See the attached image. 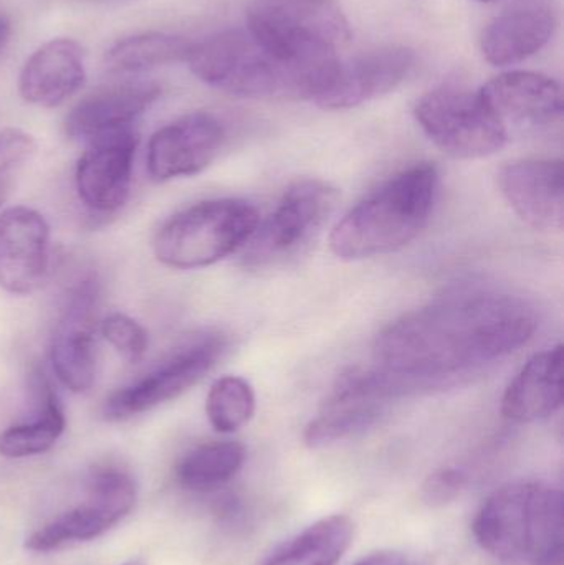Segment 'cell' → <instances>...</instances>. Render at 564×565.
Returning a JSON list of instances; mask_svg holds the SVG:
<instances>
[{
  "label": "cell",
  "mask_w": 564,
  "mask_h": 565,
  "mask_svg": "<svg viewBox=\"0 0 564 565\" xmlns=\"http://www.w3.org/2000/svg\"><path fill=\"white\" fill-rule=\"evenodd\" d=\"M563 404V348L533 355L502 398L503 417L519 424L543 420Z\"/></svg>",
  "instance_id": "22"
},
{
  "label": "cell",
  "mask_w": 564,
  "mask_h": 565,
  "mask_svg": "<svg viewBox=\"0 0 564 565\" xmlns=\"http://www.w3.org/2000/svg\"><path fill=\"white\" fill-rule=\"evenodd\" d=\"M161 96L155 83H123L86 96L66 116V136L73 141L88 142L113 132L131 129Z\"/></svg>",
  "instance_id": "20"
},
{
  "label": "cell",
  "mask_w": 564,
  "mask_h": 565,
  "mask_svg": "<svg viewBox=\"0 0 564 565\" xmlns=\"http://www.w3.org/2000/svg\"><path fill=\"white\" fill-rule=\"evenodd\" d=\"M439 174L429 162L387 179L333 228L330 247L341 260H363L409 245L429 221Z\"/></svg>",
  "instance_id": "2"
},
{
  "label": "cell",
  "mask_w": 564,
  "mask_h": 565,
  "mask_svg": "<svg viewBox=\"0 0 564 565\" xmlns=\"http://www.w3.org/2000/svg\"><path fill=\"white\" fill-rule=\"evenodd\" d=\"M247 451L238 441L199 445L175 467L178 483L185 490L212 491L228 483L244 467Z\"/></svg>",
  "instance_id": "25"
},
{
  "label": "cell",
  "mask_w": 564,
  "mask_h": 565,
  "mask_svg": "<svg viewBox=\"0 0 564 565\" xmlns=\"http://www.w3.org/2000/svg\"><path fill=\"white\" fill-rule=\"evenodd\" d=\"M136 484L118 467H98L86 481V500L30 534L25 547L32 553H52L73 543L103 536L135 508Z\"/></svg>",
  "instance_id": "8"
},
{
  "label": "cell",
  "mask_w": 564,
  "mask_h": 565,
  "mask_svg": "<svg viewBox=\"0 0 564 565\" xmlns=\"http://www.w3.org/2000/svg\"><path fill=\"white\" fill-rule=\"evenodd\" d=\"M85 52L72 39H55L40 46L23 65L20 96L30 105L55 108L85 83Z\"/></svg>",
  "instance_id": "21"
},
{
  "label": "cell",
  "mask_w": 564,
  "mask_h": 565,
  "mask_svg": "<svg viewBox=\"0 0 564 565\" xmlns=\"http://www.w3.org/2000/svg\"><path fill=\"white\" fill-rule=\"evenodd\" d=\"M467 484H469V473L462 468H440L427 478L421 497L429 507H446L462 494Z\"/></svg>",
  "instance_id": "30"
},
{
  "label": "cell",
  "mask_w": 564,
  "mask_h": 565,
  "mask_svg": "<svg viewBox=\"0 0 564 565\" xmlns=\"http://www.w3.org/2000/svg\"><path fill=\"white\" fill-rule=\"evenodd\" d=\"M50 228L42 214L25 207L0 215V288L10 295H30L49 271Z\"/></svg>",
  "instance_id": "15"
},
{
  "label": "cell",
  "mask_w": 564,
  "mask_h": 565,
  "mask_svg": "<svg viewBox=\"0 0 564 565\" xmlns=\"http://www.w3.org/2000/svg\"><path fill=\"white\" fill-rule=\"evenodd\" d=\"M96 308L98 281L88 277L66 296L50 345L56 377L75 394L89 391L96 377Z\"/></svg>",
  "instance_id": "11"
},
{
  "label": "cell",
  "mask_w": 564,
  "mask_h": 565,
  "mask_svg": "<svg viewBox=\"0 0 564 565\" xmlns=\"http://www.w3.org/2000/svg\"><path fill=\"white\" fill-rule=\"evenodd\" d=\"M353 537V521L333 514L307 527L264 565H337L350 550Z\"/></svg>",
  "instance_id": "24"
},
{
  "label": "cell",
  "mask_w": 564,
  "mask_h": 565,
  "mask_svg": "<svg viewBox=\"0 0 564 565\" xmlns=\"http://www.w3.org/2000/svg\"><path fill=\"white\" fill-rule=\"evenodd\" d=\"M556 23V12L549 0H515L486 26L480 50L492 65H515L552 40Z\"/></svg>",
  "instance_id": "19"
},
{
  "label": "cell",
  "mask_w": 564,
  "mask_h": 565,
  "mask_svg": "<svg viewBox=\"0 0 564 565\" xmlns=\"http://www.w3.org/2000/svg\"><path fill=\"white\" fill-rule=\"evenodd\" d=\"M354 565H406V561L396 553H376L364 557Z\"/></svg>",
  "instance_id": "32"
},
{
  "label": "cell",
  "mask_w": 564,
  "mask_h": 565,
  "mask_svg": "<svg viewBox=\"0 0 564 565\" xmlns=\"http://www.w3.org/2000/svg\"><path fill=\"white\" fill-rule=\"evenodd\" d=\"M338 192L321 181L291 185L248 241L245 264L260 267L297 254L320 232L337 205Z\"/></svg>",
  "instance_id": "10"
},
{
  "label": "cell",
  "mask_w": 564,
  "mask_h": 565,
  "mask_svg": "<svg viewBox=\"0 0 564 565\" xmlns=\"http://www.w3.org/2000/svg\"><path fill=\"white\" fill-rule=\"evenodd\" d=\"M35 151L36 145L32 136L22 129H3L0 132V181L29 162Z\"/></svg>",
  "instance_id": "31"
},
{
  "label": "cell",
  "mask_w": 564,
  "mask_h": 565,
  "mask_svg": "<svg viewBox=\"0 0 564 565\" xmlns=\"http://www.w3.org/2000/svg\"><path fill=\"white\" fill-rule=\"evenodd\" d=\"M123 565H146L145 563H141V561H131V563H126Z\"/></svg>",
  "instance_id": "36"
},
{
  "label": "cell",
  "mask_w": 564,
  "mask_h": 565,
  "mask_svg": "<svg viewBox=\"0 0 564 565\" xmlns=\"http://www.w3.org/2000/svg\"><path fill=\"white\" fill-rule=\"evenodd\" d=\"M414 116L427 138L453 158L496 154L509 136L482 96L466 89L439 88L426 93L416 103Z\"/></svg>",
  "instance_id": "6"
},
{
  "label": "cell",
  "mask_w": 564,
  "mask_h": 565,
  "mask_svg": "<svg viewBox=\"0 0 564 565\" xmlns=\"http://www.w3.org/2000/svg\"><path fill=\"white\" fill-rule=\"evenodd\" d=\"M500 191L517 215L535 231H556L564 222V174L560 159H525L506 166Z\"/></svg>",
  "instance_id": "16"
},
{
  "label": "cell",
  "mask_w": 564,
  "mask_h": 565,
  "mask_svg": "<svg viewBox=\"0 0 564 565\" xmlns=\"http://www.w3.org/2000/svg\"><path fill=\"white\" fill-rule=\"evenodd\" d=\"M564 507L558 488L536 483L533 534L526 563L530 565H563Z\"/></svg>",
  "instance_id": "27"
},
{
  "label": "cell",
  "mask_w": 564,
  "mask_h": 565,
  "mask_svg": "<svg viewBox=\"0 0 564 565\" xmlns=\"http://www.w3.org/2000/svg\"><path fill=\"white\" fill-rule=\"evenodd\" d=\"M260 224L257 209L241 199H215L169 218L155 238V255L175 270L211 267L248 244Z\"/></svg>",
  "instance_id": "5"
},
{
  "label": "cell",
  "mask_w": 564,
  "mask_h": 565,
  "mask_svg": "<svg viewBox=\"0 0 564 565\" xmlns=\"http://www.w3.org/2000/svg\"><path fill=\"white\" fill-rule=\"evenodd\" d=\"M224 351L225 339L221 334H202L135 384L113 392L103 405V415L109 422L128 420L174 401L204 379Z\"/></svg>",
  "instance_id": "9"
},
{
  "label": "cell",
  "mask_w": 564,
  "mask_h": 565,
  "mask_svg": "<svg viewBox=\"0 0 564 565\" xmlns=\"http://www.w3.org/2000/svg\"><path fill=\"white\" fill-rule=\"evenodd\" d=\"M479 2L489 3V2H493V0H479Z\"/></svg>",
  "instance_id": "37"
},
{
  "label": "cell",
  "mask_w": 564,
  "mask_h": 565,
  "mask_svg": "<svg viewBox=\"0 0 564 565\" xmlns=\"http://www.w3.org/2000/svg\"><path fill=\"white\" fill-rule=\"evenodd\" d=\"M406 392L381 369L351 367L331 387L317 417L305 428L310 448L327 447L370 430Z\"/></svg>",
  "instance_id": "7"
},
{
  "label": "cell",
  "mask_w": 564,
  "mask_h": 565,
  "mask_svg": "<svg viewBox=\"0 0 564 565\" xmlns=\"http://www.w3.org/2000/svg\"><path fill=\"white\" fill-rule=\"evenodd\" d=\"M245 29L278 60L315 79L313 99L351 39L350 23L334 0H255Z\"/></svg>",
  "instance_id": "3"
},
{
  "label": "cell",
  "mask_w": 564,
  "mask_h": 565,
  "mask_svg": "<svg viewBox=\"0 0 564 565\" xmlns=\"http://www.w3.org/2000/svg\"><path fill=\"white\" fill-rule=\"evenodd\" d=\"M10 36H12V22L6 13H0V55L9 45Z\"/></svg>",
  "instance_id": "33"
},
{
  "label": "cell",
  "mask_w": 564,
  "mask_h": 565,
  "mask_svg": "<svg viewBox=\"0 0 564 565\" xmlns=\"http://www.w3.org/2000/svg\"><path fill=\"white\" fill-rule=\"evenodd\" d=\"M29 388L35 404V414L32 420L12 425L0 431V455L3 458L20 460L45 454L65 431V415L42 369H32Z\"/></svg>",
  "instance_id": "23"
},
{
  "label": "cell",
  "mask_w": 564,
  "mask_h": 565,
  "mask_svg": "<svg viewBox=\"0 0 564 565\" xmlns=\"http://www.w3.org/2000/svg\"><path fill=\"white\" fill-rule=\"evenodd\" d=\"M92 2H98V3H118V2H126V0H92Z\"/></svg>",
  "instance_id": "35"
},
{
  "label": "cell",
  "mask_w": 564,
  "mask_h": 565,
  "mask_svg": "<svg viewBox=\"0 0 564 565\" xmlns=\"http://www.w3.org/2000/svg\"><path fill=\"white\" fill-rule=\"evenodd\" d=\"M185 62L205 85L241 98L311 102L317 89L310 75L278 60L247 29L192 43Z\"/></svg>",
  "instance_id": "4"
},
{
  "label": "cell",
  "mask_w": 564,
  "mask_h": 565,
  "mask_svg": "<svg viewBox=\"0 0 564 565\" xmlns=\"http://www.w3.org/2000/svg\"><path fill=\"white\" fill-rule=\"evenodd\" d=\"M539 319L525 299L462 288L391 322L374 341V362L409 392L453 384L519 351Z\"/></svg>",
  "instance_id": "1"
},
{
  "label": "cell",
  "mask_w": 564,
  "mask_h": 565,
  "mask_svg": "<svg viewBox=\"0 0 564 565\" xmlns=\"http://www.w3.org/2000/svg\"><path fill=\"white\" fill-rule=\"evenodd\" d=\"M6 182L0 181V205H2L3 199H6Z\"/></svg>",
  "instance_id": "34"
},
{
  "label": "cell",
  "mask_w": 564,
  "mask_h": 565,
  "mask_svg": "<svg viewBox=\"0 0 564 565\" xmlns=\"http://www.w3.org/2000/svg\"><path fill=\"white\" fill-rule=\"evenodd\" d=\"M225 141L222 122L209 113H192L152 135L148 172L152 181L191 178L214 162Z\"/></svg>",
  "instance_id": "13"
},
{
  "label": "cell",
  "mask_w": 564,
  "mask_h": 565,
  "mask_svg": "<svg viewBox=\"0 0 564 565\" xmlns=\"http://www.w3.org/2000/svg\"><path fill=\"white\" fill-rule=\"evenodd\" d=\"M205 414L219 434H234L255 414V394L245 379L227 375L212 384L205 401Z\"/></svg>",
  "instance_id": "28"
},
{
  "label": "cell",
  "mask_w": 564,
  "mask_h": 565,
  "mask_svg": "<svg viewBox=\"0 0 564 565\" xmlns=\"http://www.w3.org/2000/svg\"><path fill=\"white\" fill-rule=\"evenodd\" d=\"M191 42L169 33L149 32L119 40L106 53L113 72L141 73L172 63L185 62Z\"/></svg>",
  "instance_id": "26"
},
{
  "label": "cell",
  "mask_w": 564,
  "mask_h": 565,
  "mask_svg": "<svg viewBox=\"0 0 564 565\" xmlns=\"http://www.w3.org/2000/svg\"><path fill=\"white\" fill-rule=\"evenodd\" d=\"M416 55L406 46H381L338 60L313 103L323 109H350L396 89L413 72Z\"/></svg>",
  "instance_id": "12"
},
{
  "label": "cell",
  "mask_w": 564,
  "mask_h": 565,
  "mask_svg": "<svg viewBox=\"0 0 564 565\" xmlns=\"http://www.w3.org/2000/svg\"><path fill=\"white\" fill-rule=\"evenodd\" d=\"M479 95L506 126L539 128L563 115V92L556 79L535 72H507L490 79Z\"/></svg>",
  "instance_id": "18"
},
{
  "label": "cell",
  "mask_w": 564,
  "mask_h": 565,
  "mask_svg": "<svg viewBox=\"0 0 564 565\" xmlns=\"http://www.w3.org/2000/svg\"><path fill=\"white\" fill-rule=\"evenodd\" d=\"M536 483L499 488L483 503L473 521V536L500 561H526L532 544Z\"/></svg>",
  "instance_id": "17"
},
{
  "label": "cell",
  "mask_w": 564,
  "mask_h": 565,
  "mask_svg": "<svg viewBox=\"0 0 564 565\" xmlns=\"http://www.w3.org/2000/svg\"><path fill=\"white\" fill-rule=\"evenodd\" d=\"M102 334L119 355L136 364L148 351V332L141 324L123 312H113L102 322Z\"/></svg>",
  "instance_id": "29"
},
{
  "label": "cell",
  "mask_w": 564,
  "mask_h": 565,
  "mask_svg": "<svg viewBox=\"0 0 564 565\" xmlns=\"http://www.w3.org/2000/svg\"><path fill=\"white\" fill-rule=\"evenodd\" d=\"M76 164L79 201L99 214L118 211L131 191L138 135L135 128L113 132L88 142Z\"/></svg>",
  "instance_id": "14"
}]
</instances>
